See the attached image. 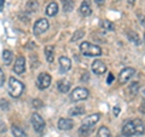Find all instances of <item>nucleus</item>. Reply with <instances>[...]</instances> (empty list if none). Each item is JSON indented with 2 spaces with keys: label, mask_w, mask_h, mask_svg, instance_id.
I'll use <instances>...</instances> for the list:
<instances>
[{
  "label": "nucleus",
  "mask_w": 145,
  "mask_h": 137,
  "mask_svg": "<svg viewBox=\"0 0 145 137\" xmlns=\"http://www.w3.org/2000/svg\"><path fill=\"white\" fill-rule=\"evenodd\" d=\"M134 3H135V0H128V4H131V5H133Z\"/></svg>",
  "instance_id": "c9c22d12"
},
{
  "label": "nucleus",
  "mask_w": 145,
  "mask_h": 137,
  "mask_svg": "<svg viewBox=\"0 0 145 137\" xmlns=\"http://www.w3.org/2000/svg\"><path fill=\"white\" fill-rule=\"evenodd\" d=\"M101 26H102V28L105 29V30H111V32H112V30L115 29L114 24H112L110 21H108V20H103V21L101 22Z\"/></svg>",
  "instance_id": "b1692460"
},
{
  "label": "nucleus",
  "mask_w": 145,
  "mask_h": 137,
  "mask_svg": "<svg viewBox=\"0 0 145 137\" xmlns=\"http://www.w3.org/2000/svg\"><path fill=\"white\" fill-rule=\"evenodd\" d=\"M51 85V75L48 73H41L36 79V86L40 90H46Z\"/></svg>",
  "instance_id": "0eeeda50"
},
{
  "label": "nucleus",
  "mask_w": 145,
  "mask_h": 137,
  "mask_svg": "<svg viewBox=\"0 0 145 137\" xmlns=\"http://www.w3.org/2000/svg\"><path fill=\"white\" fill-rule=\"evenodd\" d=\"M144 41H145V35H144Z\"/></svg>",
  "instance_id": "4c0bfd02"
},
{
  "label": "nucleus",
  "mask_w": 145,
  "mask_h": 137,
  "mask_svg": "<svg viewBox=\"0 0 145 137\" xmlns=\"http://www.w3.org/2000/svg\"><path fill=\"white\" fill-rule=\"evenodd\" d=\"M145 131V126L140 120L135 119L133 121L126 123L125 126L122 127V135L123 136H133V135H143Z\"/></svg>",
  "instance_id": "f257e3e1"
},
{
  "label": "nucleus",
  "mask_w": 145,
  "mask_h": 137,
  "mask_svg": "<svg viewBox=\"0 0 145 137\" xmlns=\"http://www.w3.org/2000/svg\"><path fill=\"white\" fill-rule=\"evenodd\" d=\"M88 73H85V74H84V76H81V80H84V81H87L88 80Z\"/></svg>",
  "instance_id": "2f4dec72"
},
{
  "label": "nucleus",
  "mask_w": 145,
  "mask_h": 137,
  "mask_svg": "<svg viewBox=\"0 0 145 137\" xmlns=\"http://www.w3.org/2000/svg\"><path fill=\"white\" fill-rule=\"evenodd\" d=\"M99 119H101V114L99 113L92 114V115L85 118V120L82 121V125H81V127L79 129V134L84 137L91 135L94 129V125L99 121Z\"/></svg>",
  "instance_id": "f03ea898"
},
{
  "label": "nucleus",
  "mask_w": 145,
  "mask_h": 137,
  "mask_svg": "<svg viewBox=\"0 0 145 137\" xmlns=\"http://www.w3.org/2000/svg\"><path fill=\"white\" fill-rule=\"evenodd\" d=\"M4 84V73L1 70V68H0V86Z\"/></svg>",
  "instance_id": "7c9ffc66"
},
{
  "label": "nucleus",
  "mask_w": 145,
  "mask_h": 137,
  "mask_svg": "<svg viewBox=\"0 0 145 137\" xmlns=\"http://www.w3.org/2000/svg\"><path fill=\"white\" fill-rule=\"evenodd\" d=\"M84 35H85V30H82V29H78L74 34H72L71 41H78L79 39H82V38H84Z\"/></svg>",
  "instance_id": "a878e982"
},
{
  "label": "nucleus",
  "mask_w": 145,
  "mask_h": 137,
  "mask_svg": "<svg viewBox=\"0 0 145 137\" xmlns=\"http://www.w3.org/2000/svg\"><path fill=\"white\" fill-rule=\"evenodd\" d=\"M24 70H25V60H24V57L20 56L15 62L13 72H15L16 74H22V73H24Z\"/></svg>",
  "instance_id": "9b49d317"
},
{
  "label": "nucleus",
  "mask_w": 145,
  "mask_h": 137,
  "mask_svg": "<svg viewBox=\"0 0 145 137\" xmlns=\"http://www.w3.org/2000/svg\"><path fill=\"white\" fill-rule=\"evenodd\" d=\"M74 126V121L71 119H68V118H62V119L58 120V127L59 130H63V131H68L72 129Z\"/></svg>",
  "instance_id": "f8f14e48"
},
{
  "label": "nucleus",
  "mask_w": 145,
  "mask_h": 137,
  "mask_svg": "<svg viewBox=\"0 0 145 137\" xmlns=\"http://www.w3.org/2000/svg\"><path fill=\"white\" fill-rule=\"evenodd\" d=\"M119 113H120V107H115V108H114V114H115V117L119 115Z\"/></svg>",
  "instance_id": "473e14b6"
},
{
  "label": "nucleus",
  "mask_w": 145,
  "mask_h": 137,
  "mask_svg": "<svg viewBox=\"0 0 145 137\" xmlns=\"http://www.w3.org/2000/svg\"><path fill=\"white\" fill-rule=\"evenodd\" d=\"M80 51L82 55H85V56H99V55H102V49L97 46V45L94 44H91V43H87L85 41L80 45Z\"/></svg>",
  "instance_id": "20e7f679"
},
{
  "label": "nucleus",
  "mask_w": 145,
  "mask_h": 137,
  "mask_svg": "<svg viewBox=\"0 0 145 137\" xmlns=\"http://www.w3.org/2000/svg\"><path fill=\"white\" fill-rule=\"evenodd\" d=\"M94 1H96L97 5H103L104 4V0H94Z\"/></svg>",
  "instance_id": "f704fd0d"
},
{
  "label": "nucleus",
  "mask_w": 145,
  "mask_h": 137,
  "mask_svg": "<svg viewBox=\"0 0 145 137\" xmlns=\"http://www.w3.org/2000/svg\"><path fill=\"white\" fill-rule=\"evenodd\" d=\"M57 88H58V91H59V92L67 94L71 88V83L69 80H67V79H62V80H59L57 83Z\"/></svg>",
  "instance_id": "4468645a"
},
{
  "label": "nucleus",
  "mask_w": 145,
  "mask_h": 137,
  "mask_svg": "<svg viewBox=\"0 0 145 137\" xmlns=\"http://www.w3.org/2000/svg\"><path fill=\"white\" fill-rule=\"evenodd\" d=\"M33 106L35 108H41L42 107V102L40 101V99H34V101H33Z\"/></svg>",
  "instance_id": "c85d7f7f"
},
{
  "label": "nucleus",
  "mask_w": 145,
  "mask_h": 137,
  "mask_svg": "<svg viewBox=\"0 0 145 137\" xmlns=\"http://www.w3.org/2000/svg\"><path fill=\"white\" fill-rule=\"evenodd\" d=\"M139 111H140V112H143V113H145V101L143 102V104H142V106H140Z\"/></svg>",
  "instance_id": "72a5a7b5"
},
{
  "label": "nucleus",
  "mask_w": 145,
  "mask_h": 137,
  "mask_svg": "<svg viewBox=\"0 0 145 137\" xmlns=\"http://www.w3.org/2000/svg\"><path fill=\"white\" fill-rule=\"evenodd\" d=\"M143 98H144V101H145V90L143 91Z\"/></svg>",
  "instance_id": "e433bc0d"
},
{
  "label": "nucleus",
  "mask_w": 145,
  "mask_h": 137,
  "mask_svg": "<svg viewBox=\"0 0 145 137\" xmlns=\"http://www.w3.org/2000/svg\"><path fill=\"white\" fill-rule=\"evenodd\" d=\"M38 7H39V5H38V3H36L35 0H29L25 9H27V11L28 12H35L36 10H38Z\"/></svg>",
  "instance_id": "5701e85b"
},
{
  "label": "nucleus",
  "mask_w": 145,
  "mask_h": 137,
  "mask_svg": "<svg viewBox=\"0 0 145 137\" xmlns=\"http://www.w3.org/2000/svg\"><path fill=\"white\" fill-rule=\"evenodd\" d=\"M0 108H1L3 111H8V109H10V103H8L7 99H5V98L0 99Z\"/></svg>",
  "instance_id": "bb28decb"
},
{
  "label": "nucleus",
  "mask_w": 145,
  "mask_h": 137,
  "mask_svg": "<svg viewBox=\"0 0 145 137\" xmlns=\"http://www.w3.org/2000/svg\"><path fill=\"white\" fill-rule=\"evenodd\" d=\"M57 12H58V5H57V3H50L48 4V6L46 7V15L47 16H56L57 15Z\"/></svg>",
  "instance_id": "dca6fc26"
},
{
  "label": "nucleus",
  "mask_w": 145,
  "mask_h": 137,
  "mask_svg": "<svg viewBox=\"0 0 145 137\" xmlns=\"http://www.w3.org/2000/svg\"><path fill=\"white\" fill-rule=\"evenodd\" d=\"M134 73H135L134 68H131V67L125 68V69H122V70L120 72V75H119V80H120V83H121V84H126L127 81H128V80L131 79V78L133 76Z\"/></svg>",
  "instance_id": "1a4fd4ad"
},
{
  "label": "nucleus",
  "mask_w": 145,
  "mask_h": 137,
  "mask_svg": "<svg viewBox=\"0 0 145 137\" xmlns=\"http://www.w3.org/2000/svg\"><path fill=\"white\" fill-rule=\"evenodd\" d=\"M127 36H128V40L129 41H132L133 44H135V45H139L140 44V38H139V35L135 33V32H128L127 33Z\"/></svg>",
  "instance_id": "6ab92c4d"
},
{
  "label": "nucleus",
  "mask_w": 145,
  "mask_h": 137,
  "mask_svg": "<svg viewBox=\"0 0 145 137\" xmlns=\"http://www.w3.org/2000/svg\"><path fill=\"white\" fill-rule=\"evenodd\" d=\"M110 136H111L110 131H109V129H108V127H105V126H102L101 129L98 130L97 137H110Z\"/></svg>",
  "instance_id": "393cba45"
},
{
  "label": "nucleus",
  "mask_w": 145,
  "mask_h": 137,
  "mask_svg": "<svg viewBox=\"0 0 145 137\" xmlns=\"http://www.w3.org/2000/svg\"><path fill=\"white\" fill-rule=\"evenodd\" d=\"M48 29V21L46 18H40L35 22L34 28H33V33L34 35H41Z\"/></svg>",
  "instance_id": "6e6552de"
},
{
  "label": "nucleus",
  "mask_w": 145,
  "mask_h": 137,
  "mask_svg": "<svg viewBox=\"0 0 145 137\" xmlns=\"http://www.w3.org/2000/svg\"><path fill=\"white\" fill-rule=\"evenodd\" d=\"M23 91H24V85L20 80L15 79V78H10V80H8V94L13 98H17L23 94Z\"/></svg>",
  "instance_id": "7ed1b4c3"
},
{
  "label": "nucleus",
  "mask_w": 145,
  "mask_h": 137,
  "mask_svg": "<svg viewBox=\"0 0 145 137\" xmlns=\"http://www.w3.org/2000/svg\"><path fill=\"white\" fill-rule=\"evenodd\" d=\"M11 130H12L13 137H27L25 132H24L23 130H22V129H20L18 126H15V125H13V126L11 127Z\"/></svg>",
  "instance_id": "412c9836"
},
{
  "label": "nucleus",
  "mask_w": 145,
  "mask_h": 137,
  "mask_svg": "<svg viewBox=\"0 0 145 137\" xmlns=\"http://www.w3.org/2000/svg\"><path fill=\"white\" fill-rule=\"evenodd\" d=\"M45 56H46V61L48 63L53 62V57H54V47L48 45V46L45 47Z\"/></svg>",
  "instance_id": "f3484780"
},
{
  "label": "nucleus",
  "mask_w": 145,
  "mask_h": 137,
  "mask_svg": "<svg viewBox=\"0 0 145 137\" xmlns=\"http://www.w3.org/2000/svg\"><path fill=\"white\" fill-rule=\"evenodd\" d=\"M106 66H105V63L102 62V61H99V60H96L93 63H92V72L94 73V74H97V75H102L104 74V73L106 72Z\"/></svg>",
  "instance_id": "9d476101"
},
{
  "label": "nucleus",
  "mask_w": 145,
  "mask_h": 137,
  "mask_svg": "<svg viewBox=\"0 0 145 137\" xmlns=\"http://www.w3.org/2000/svg\"><path fill=\"white\" fill-rule=\"evenodd\" d=\"M112 81H114V75H112L111 73H109V75H108V79H106V83H108V84H111Z\"/></svg>",
  "instance_id": "c756f323"
},
{
  "label": "nucleus",
  "mask_w": 145,
  "mask_h": 137,
  "mask_svg": "<svg viewBox=\"0 0 145 137\" xmlns=\"http://www.w3.org/2000/svg\"><path fill=\"white\" fill-rule=\"evenodd\" d=\"M88 90L85 88H76L72 90V92L70 94V99L74 102H79L82 101V99H86L88 97Z\"/></svg>",
  "instance_id": "39448f33"
},
{
  "label": "nucleus",
  "mask_w": 145,
  "mask_h": 137,
  "mask_svg": "<svg viewBox=\"0 0 145 137\" xmlns=\"http://www.w3.org/2000/svg\"><path fill=\"white\" fill-rule=\"evenodd\" d=\"M80 13L82 16H85V17H87V16H89L91 13H92V9H91L89 3L87 1V0H85V1L81 4V6H80Z\"/></svg>",
  "instance_id": "2eb2a0df"
},
{
  "label": "nucleus",
  "mask_w": 145,
  "mask_h": 137,
  "mask_svg": "<svg viewBox=\"0 0 145 137\" xmlns=\"http://www.w3.org/2000/svg\"><path fill=\"white\" fill-rule=\"evenodd\" d=\"M31 125H33L34 130L38 132V134H41V132L45 130V125L46 124H45V120L38 113H34L33 115H31Z\"/></svg>",
  "instance_id": "423d86ee"
},
{
  "label": "nucleus",
  "mask_w": 145,
  "mask_h": 137,
  "mask_svg": "<svg viewBox=\"0 0 145 137\" xmlns=\"http://www.w3.org/2000/svg\"><path fill=\"white\" fill-rule=\"evenodd\" d=\"M59 66H61V72L67 73V72H69L71 68V61L67 56H62V57H59Z\"/></svg>",
  "instance_id": "ddd939ff"
},
{
  "label": "nucleus",
  "mask_w": 145,
  "mask_h": 137,
  "mask_svg": "<svg viewBox=\"0 0 145 137\" xmlns=\"http://www.w3.org/2000/svg\"><path fill=\"white\" fill-rule=\"evenodd\" d=\"M139 90V83H133L132 85H131V89H129V92L132 95H135L138 92Z\"/></svg>",
  "instance_id": "cd10ccee"
},
{
  "label": "nucleus",
  "mask_w": 145,
  "mask_h": 137,
  "mask_svg": "<svg viewBox=\"0 0 145 137\" xmlns=\"http://www.w3.org/2000/svg\"><path fill=\"white\" fill-rule=\"evenodd\" d=\"M84 113H85V108L84 107H74L72 109L69 111V115L76 117V115H82Z\"/></svg>",
  "instance_id": "4be33fe9"
},
{
  "label": "nucleus",
  "mask_w": 145,
  "mask_h": 137,
  "mask_svg": "<svg viewBox=\"0 0 145 137\" xmlns=\"http://www.w3.org/2000/svg\"><path fill=\"white\" fill-rule=\"evenodd\" d=\"M62 6L64 12H70L74 9V1L72 0H62Z\"/></svg>",
  "instance_id": "a211bd4d"
},
{
  "label": "nucleus",
  "mask_w": 145,
  "mask_h": 137,
  "mask_svg": "<svg viewBox=\"0 0 145 137\" xmlns=\"http://www.w3.org/2000/svg\"><path fill=\"white\" fill-rule=\"evenodd\" d=\"M3 61L6 66L10 65V63L12 62V52L8 51V50H5V51L3 52Z\"/></svg>",
  "instance_id": "aec40b11"
}]
</instances>
